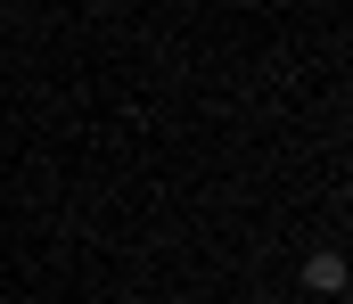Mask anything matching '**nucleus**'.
Here are the masks:
<instances>
[{
	"instance_id": "f257e3e1",
	"label": "nucleus",
	"mask_w": 353,
	"mask_h": 304,
	"mask_svg": "<svg viewBox=\"0 0 353 304\" xmlns=\"http://www.w3.org/2000/svg\"><path fill=\"white\" fill-rule=\"evenodd\" d=\"M304 280H312L321 296H337V288H345V255H337V247H321V255H304Z\"/></svg>"
}]
</instances>
